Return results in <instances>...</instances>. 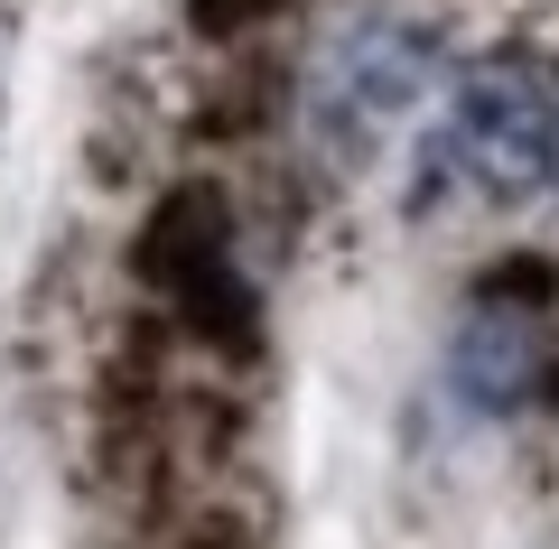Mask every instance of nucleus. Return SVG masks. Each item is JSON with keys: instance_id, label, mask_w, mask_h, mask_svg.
I'll use <instances>...</instances> for the list:
<instances>
[{"instance_id": "f257e3e1", "label": "nucleus", "mask_w": 559, "mask_h": 549, "mask_svg": "<svg viewBox=\"0 0 559 549\" xmlns=\"http://www.w3.org/2000/svg\"><path fill=\"white\" fill-rule=\"evenodd\" d=\"M485 196V205H540L559 196V94L532 65H476L448 94V121L419 150V196Z\"/></svg>"}, {"instance_id": "f03ea898", "label": "nucleus", "mask_w": 559, "mask_h": 549, "mask_svg": "<svg viewBox=\"0 0 559 549\" xmlns=\"http://www.w3.org/2000/svg\"><path fill=\"white\" fill-rule=\"evenodd\" d=\"M429 84H439V38L419 20H355L318 57L308 121H318V140H336V150H364V140L392 131Z\"/></svg>"}, {"instance_id": "7ed1b4c3", "label": "nucleus", "mask_w": 559, "mask_h": 549, "mask_svg": "<svg viewBox=\"0 0 559 549\" xmlns=\"http://www.w3.org/2000/svg\"><path fill=\"white\" fill-rule=\"evenodd\" d=\"M448 382H457L466 410L522 419L540 392H550V335H540V317L513 308V298L466 308V317H457V345H448Z\"/></svg>"}]
</instances>
